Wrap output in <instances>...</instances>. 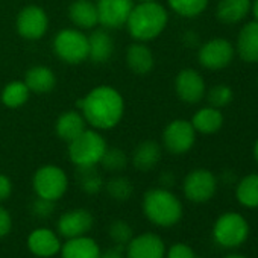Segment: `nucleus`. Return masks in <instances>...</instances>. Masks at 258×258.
I'll return each mask as SVG.
<instances>
[{"label": "nucleus", "mask_w": 258, "mask_h": 258, "mask_svg": "<svg viewBox=\"0 0 258 258\" xmlns=\"http://www.w3.org/2000/svg\"><path fill=\"white\" fill-rule=\"evenodd\" d=\"M235 52L246 62H258V22L246 23L240 29Z\"/></svg>", "instance_id": "obj_17"}, {"label": "nucleus", "mask_w": 258, "mask_h": 258, "mask_svg": "<svg viewBox=\"0 0 258 258\" xmlns=\"http://www.w3.org/2000/svg\"><path fill=\"white\" fill-rule=\"evenodd\" d=\"M32 187L38 198L56 202L66 195L69 188V178L61 167L47 164L35 172L32 178Z\"/></svg>", "instance_id": "obj_6"}, {"label": "nucleus", "mask_w": 258, "mask_h": 258, "mask_svg": "<svg viewBox=\"0 0 258 258\" xmlns=\"http://www.w3.org/2000/svg\"><path fill=\"white\" fill-rule=\"evenodd\" d=\"M55 202L49 201V199H43V198H35L31 204V213L34 214V217L46 220L49 217H52V214L55 213Z\"/></svg>", "instance_id": "obj_35"}, {"label": "nucleus", "mask_w": 258, "mask_h": 258, "mask_svg": "<svg viewBox=\"0 0 258 258\" xmlns=\"http://www.w3.org/2000/svg\"><path fill=\"white\" fill-rule=\"evenodd\" d=\"M13 193V182L11 179L4 175V173H0V202H4L7 201Z\"/></svg>", "instance_id": "obj_38"}, {"label": "nucleus", "mask_w": 258, "mask_h": 258, "mask_svg": "<svg viewBox=\"0 0 258 258\" xmlns=\"http://www.w3.org/2000/svg\"><path fill=\"white\" fill-rule=\"evenodd\" d=\"M191 124L196 133H201L204 136H211V134H216L223 126V114L219 111V108L205 106V108H201L193 115Z\"/></svg>", "instance_id": "obj_23"}, {"label": "nucleus", "mask_w": 258, "mask_h": 258, "mask_svg": "<svg viewBox=\"0 0 258 258\" xmlns=\"http://www.w3.org/2000/svg\"><path fill=\"white\" fill-rule=\"evenodd\" d=\"M29 88L22 81H13L10 82L4 91H2V102L8 108H19L25 105L29 99Z\"/></svg>", "instance_id": "obj_29"}, {"label": "nucleus", "mask_w": 258, "mask_h": 258, "mask_svg": "<svg viewBox=\"0 0 258 258\" xmlns=\"http://www.w3.org/2000/svg\"><path fill=\"white\" fill-rule=\"evenodd\" d=\"M232 99H234V91L226 84H217V85L211 87L207 94V100H208L210 106H214L219 109L229 105L232 102Z\"/></svg>", "instance_id": "obj_34"}, {"label": "nucleus", "mask_w": 258, "mask_h": 258, "mask_svg": "<svg viewBox=\"0 0 258 258\" xmlns=\"http://www.w3.org/2000/svg\"><path fill=\"white\" fill-rule=\"evenodd\" d=\"M126 62L136 75H148L154 67V55L148 46L143 43H136L127 47L126 52Z\"/></svg>", "instance_id": "obj_24"}, {"label": "nucleus", "mask_w": 258, "mask_h": 258, "mask_svg": "<svg viewBox=\"0 0 258 258\" xmlns=\"http://www.w3.org/2000/svg\"><path fill=\"white\" fill-rule=\"evenodd\" d=\"M182 191L190 202L205 204L217 191V178L208 169H195L184 178Z\"/></svg>", "instance_id": "obj_8"}, {"label": "nucleus", "mask_w": 258, "mask_h": 258, "mask_svg": "<svg viewBox=\"0 0 258 258\" xmlns=\"http://www.w3.org/2000/svg\"><path fill=\"white\" fill-rule=\"evenodd\" d=\"M139 2H154V0H139Z\"/></svg>", "instance_id": "obj_44"}, {"label": "nucleus", "mask_w": 258, "mask_h": 258, "mask_svg": "<svg viewBox=\"0 0 258 258\" xmlns=\"http://www.w3.org/2000/svg\"><path fill=\"white\" fill-rule=\"evenodd\" d=\"M69 17L81 29H93L99 23L97 8L91 0H75L70 5Z\"/></svg>", "instance_id": "obj_22"}, {"label": "nucleus", "mask_w": 258, "mask_h": 258, "mask_svg": "<svg viewBox=\"0 0 258 258\" xmlns=\"http://www.w3.org/2000/svg\"><path fill=\"white\" fill-rule=\"evenodd\" d=\"M25 84L28 85L29 91L34 93H49L53 90L56 84V78L49 67L35 66L26 72Z\"/></svg>", "instance_id": "obj_27"}, {"label": "nucleus", "mask_w": 258, "mask_h": 258, "mask_svg": "<svg viewBox=\"0 0 258 258\" xmlns=\"http://www.w3.org/2000/svg\"><path fill=\"white\" fill-rule=\"evenodd\" d=\"M160 182H161V187L163 188H169L175 185V175L172 172H164L161 176H160Z\"/></svg>", "instance_id": "obj_40"}, {"label": "nucleus", "mask_w": 258, "mask_h": 258, "mask_svg": "<svg viewBox=\"0 0 258 258\" xmlns=\"http://www.w3.org/2000/svg\"><path fill=\"white\" fill-rule=\"evenodd\" d=\"M105 139L96 131H85L69 143V158L76 167L97 166L106 151Z\"/></svg>", "instance_id": "obj_5"}, {"label": "nucleus", "mask_w": 258, "mask_h": 258, "mask_svg": "<svg viewBox=\"0 0 258 258\" xmlns=\"http://www.w3.org/2000/svg\"><path fill=\"white\" fill-rule=\"evenodd\" d=\"M114 52V41L111 35L103 31L97 29L88 37V58L94 64L106 62Z\"/></svg>", "instance_id": "obj_20"}, {"label": "nucleus", "mask_w": 258, "mask_h": 258, "mask_svg": "<svg viewBox=\"0 0 258 258\" xmlns=\"http://www.w3.org/2000/svg\"><path fill=\"white\" fill-rule=\"evenodd\" d=\"M166 258H196L193 247L187 243H175L166 249Z\"/></svg>", "instance_id": "obj_36"}, {"label": "nucleus", "mask_w": 258, "mask_h": 258, "mask_svg": "<svg viewBox=\"0 0 258 258\" xmlns=\"http://www.w3.org/2000/svg\"><path fill=\"white\" fill-rule=\"evenodd\" d=\"M196 142V131L191 121L184 118H176L170 121L163 133L164 148L175 155L187 154Z\"/></svg>", "instance_id": "obj_9"}, {"label": "nucleus", "mask_w": 258, "mask_h": 258, "mask_svg": "<svg viewBox=\"0 0 258 258\" xmlns=\"http://www.w3.org/2000/svg\"><path fill=\"white\" fill-rule=\"evenodd\" d=\"M13 229V217L7 208L0 205V238L7 237Z\"/></svg>", "instance_id": "obj_37"}, {"label": "nucleus", "mask_w": 258, "mask_h": 258, "mask_svg": "<svg viewBox=\"0 0 258 258\" xmlns=\"http://www.w3.org/2000/svg\"><path fill=\"white\" fill-rule=\"evenodd\" d=\"M235 199L247 210L258 208V173H249L237 182Z\"/></svg>", "instance_id": "obj_26"}, {"label": "nucleus", "mask_w": 258, "mask_h": 258, "mask_svg": "<svg viewBox=\"0 0 258 258\" xmlns=\"http://www.w3.org/2000/svg\"><path fill=\"white\" fill-rule=\"evenodd\" d=\"M142 208L146 219L160 228L175 226L181 222L184 214V207L179 198L169 188L163 187L148 190L143 195Z\"/></svg>", "instance_id": "obj_2"}, {"label": "nucleus", "mask_w": 258, "mask_h": 258, "mask_svg": "<svg viewBox=\"0 0 258 258\" xmlns=\"http://www.w3.org/2000/svg\"><path fill=\"white\" fill-rule=\"evenodd\" d=\"M85 123L87 121L82 114H79L78 111H67L61 114L56 120V134L61 140L70 143L85 131Z\"/></svg>", "instance_id": "obj_19"}, {"label": "nucleus", "mask_w": 258, "mask_h": 258, "mask_svg": "<svg viewBox=\"0 0 258 258\" xmlns=\"http://www.w3.org/2000/svg\"><path fill=\"white\" fill-rule=\"evenodd\" d=\"M49 26V19L40 7H26L17 17V31L26 40H40Z\"/></svg>", "instance_id": "obj_15"}, {"label": "nucleus", "mask_w": 258, "mask_h": 258, "mask_svg": "<svg viewBox=\"0 0 258 258\" xmlns=\"http://www.w3.org/2000/svg\"><path fill=\"white\" fill-rule=\"evenodd\" d=\"M166 244L155 232H143L134 235L126 246V258H166Z\"/></svg>", "instance_id": "obj_11"}, {"label": "nucleus", "mask_w": 258, "mask_h": 258, "mask_svg": "<svg viewBox=\"0 0 258 258\" xmlns=\"http://www.w3.org/2000/svg\"><path fill=\"white\" fill-rule=\"evenodd\" d=\"M61 237L49 228H37L28 235V249L38 258H52L61 250Z\"/></svg>", "instance_id": "obj_16"}, {"label": "nucleus", "mask_w": 258, "mask_h": 258, "mask_svg": "<svg viewBox=\"0 0 258 258\" xmlns=\"http://www.w3.org/2000/svg\"><path fill=\"white\" fill-rule=\"evenodd\" d=\"M250 234L249 222L237 211L222 213L213 223L211 237L223 249H237L243 246Z\"/></svg>", "instance_id": "obj_4"}, {"label": "nucleus", "mask_w": 258, "mask_h": 258, "mask_svg": "<svg viewBox=\"0 0 258 258\" xmlns=\"http://www.w3.org/2000/svg\"><path fill=\"white\" fill-rule=\"evenodd\" d=\"M99 164L108 172H121L127 166V157L118 148H106Z\"/></svg>", "instance_id": "obj_33"}, {"label": "nucleus", "mask_w": 258, "mask_h": 258, "mask_svg": "<svg viewBox=\"0 0 258 258\" xmlns=\"http://www.w3.org/2000/svg\"><path fill=\"white\" fill-rule=\"evenodd\" d=\"M167 2L178 16L185 19L201 16L208 7V0H167Z\"/></svg>", "instance_id": "obj_31"}, {"label": "nucleus", "mask_w": 258, "mask_h": 258, "mask_svg": "<svg viewBox=\"0 0 258 258\" xmlns=\"http://www.w3.org/2000/svg\"><path fill=\"white\" fill-rule=\"evenodd\" d=\"M76 179H78V185L81 187V190L87 195H97L99 191L103 190V185H105L96 166L78 167Z\"/></svg>", "instance_id": "obj_28"}, {"label": "nucleus", "mask_w": 258, "mask_h": 258, "mask_svg": "<svg viewBox=\"0 0 258 258\" xmlns=\"http://www.w3.org/2000/svg\"><path fill=\"white\" fill-rule=\"evenodd\" d=\"M53 49L67 64H81L88 58V37L76 29H62L53 40Z\"/></svg>", "instance_id": "obj_7"}, {"label": "nucleus", "mask_w": 258, "mask_h": 258, "mask_svg": "<svg viewBox=\"0 0 258 258\" xmlns=\"http://www.w3.org/2000/svg\"><path fill=\"white\" fill-rule=\"evenodd\" d=\"M250 11H252V14H253L255 22H258V0H252V4H250Z\"/></svg>", "instance_id": "obj_41"}, {"label": "nucleus", "mask_w": 258, "mask_h": 258, "mask_svg": "<svg viewBox=\"0 0 258 258\" xmlns=\"http://www.w3.org/2000/svg\"><path fill=\"white\" fill-rule=\"evenodd\" d=\"M235 55L234 46L225 38H213L202 44L198 52L199 64L208 70H220L228 67Z\"/></svg>", "instance_id": "obj_10"}, {"label": "nucleus", "mask_w": 258, "mask_h": 258, "mask_svg": "<svg viewBox=\"0 0 258 258\" xmlns=\"http://www.w3.org/2000/svg\"><path fill=\"white\" fill-rule=\"evenodd\" d=\"M99 258H126L124 255V246H118L114 244L105 250H100V256Z\"/></svg>", "instance_id": "obj_39"}, {"label": "nucleus", "mask_w": 258, "mask_h": 258, "mask_svg": "<svg viewBox=\"0 0 258 258\" xmlns=\"http://www.w3.org/2000/svg\"><path fill=\"white\" fill-rule=\"evenodd\" d=\"M250 0H219L217 19L225 25H235L250 13Z\"/></svg>", "instance_id": "obj_25"}, {"label": "nucleus", "mask_w": 258, "mask_h": 258, "mask_svg": "<svg viewBox=\"0 0 258 258\" xmlns=\"http://www.w3.org/2000/svg\"><path fill=\"white\" fill-rule=\"evenodd\" d=\"M169 16L163 5L154 2H140L127 17L126 26L133 38L140 43L157 38L167 26Z\"/></svg>", "instance_id": "obj_3"}, {"label": "nucleus", "mask_w": 258, "mask_h": 258, "mask_svg": "<svg viewBox=\"0 0 258 258\" xmlns=\"http://www.w3.org/2000/svg\"><path fill=\"white\" fill-rule=\"evenodd\" d=\"M62 258H99L100 246L91 237L81 235L75 238H67L59 250Z\"/></svg>", "instance_id": "obj_18"}, {"label": "nucleus", "mask_w": 258, "mask_h": 258, "mask_svg": "<svg viewBox=\"0 0 258 258\" xmlns=\"http://www.w3.org/2000/svg\"><path fill=\"white\" fill-rule=\"evenodd\" d=\"M253 158H255V161L258 164V139H256V142L253 145Z\"/></svg>", "instance_id": "obj_43"}, {"label": "nucleus", "mask_w": 258, "mask_h": 258, "mask_svg": "<svg viewBox=\"0 0 258 258\" xmlns=\"http://www.w3.org/2000/svg\"><path fill=\"white\" fill-rule=\"evenodd\" d=\"M161 158V148L157 142L152 140H146L143 143H140L131 157V161L134 164V167L140 172H149L152 170Z\"/></svg>", "instance_id": "obj_21"}, {"label": "nucleus", "mask_w": 258, "mask_h": 258, "mask_svg": "<svg viewBox=\"0 0 258 258\" xmlns=\"http://www.w3.org/2000/svg\"><path fill=\"white\" fill-rule=\"evenodd\" d=\"M108 235L109 238L112 240L114 244H118V246H126L131 238L134 237V229L133 226L129 225L126 220H121V219H117L114 222L109 223L108 226Z\"/></svg>", "instance_id": "obj_32"}, {"label": "nucleus", "mask_w": 258, "mask_h": 258, "mask_svg": "<svg viewBox=\"0 0 258 258\" xmlns=\"http://www.w3.org/2000/svg\"><path fill=\"white\" fill-rule=\"evenodd\" d=\"M99 23L108 29H118L126 25L134 8L133 0H97L96 4Z\"/></svg>", "instance_id": "obj_12"}, {"label": "nucleus", "mask_w": 258, "mask_h": 258, "mask_svg": "<svg viewBox=\"0 0 258 258\" xmlns=\"http://www.w3.org/2000/svg\"><path fill=\"white\" fill-rule=\"evenodd\" d=\"M78 106L87 123L96 129H111L123 117L124 102L117 90L108 85L93 88L84 99L78 100Z\"/></svg>", "instance_id": "obj_1"}, {"label": "nucleus", "mask_w": 258, "mask_h": 258, "mask_svg": "<svg viewBox=\"0 0 258 258\" xmlns=\"http://www.w3.org/2000/svg\"><path fill=\"white\" fill-rule=\"evenodd\" d=\"M223 258H247L246 255H243V253H228V255H225Z\"/></svg>", "instance_id": "obj_42"}, {"label": "nucleus", "mask_w": 258, "mask_h": 258, "mask_svg": "<svg viewBox=\"0 0 258 258\" xmlns=\"http://www.w3.org/2000/svg\"><path fill=\"white\" fill-rule=\"evenodd\" d=\"M94 219L93 214L85 208H75L62 213L56 222V229L59 237L75 238L81 235H87V232L93 228Z\"/></svg>", "instance_id": "obj_13"}, {"label": "nucleus", "mask_w": 258, "mask_h": 258, "mask_svg": "<svg viewBox=\"0 0 258 258\" xmlns=\"http://www.w3.org/2000/svg\"><path fill=\"white\" fill-rule=\"evenodd\" d=\"M205 81L202 75L193 69H184L175 79V91L185 103H198L205 96Z\"/></svg>", "instance_id": "obj_14"}, {"label": "nucleus", "mask_w": 258, "mask_h": 258, "mask_svg": "<svg viewBox=\"0 0 258 258\" xmlns=\"http://www.w3.org/2000/svg\"><path fill=\"white\" fill-rule=\"evenodd\" d=\"M103 188H105L106 195L111 199L118 201V202L127 201L129 198L133 196V193H134L133 182L129 181L127 178H124V176H114V178H111L108 182H105Z\"/></svg>", "instance_id": "obj_30"}]
</instances>
